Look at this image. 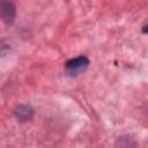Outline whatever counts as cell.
<instances>
[{
  "label": "cell",
  "mask_w": 148,
  "mask_h": 148,
  "mask_svg": "<svg viewBox=\"0 0 148 148\" xmlns=\"http://www.w3.org/2000/svg\"><path fill=\"white\" fill-rule=\"evenodd\" d=\"M89 65V60L86 56H79L76 58L69 59L66 64H65V68L66 71L71 74V75H77L80 74L82 71H84Z\"/></svg>",
  "instance_id": "6da1fadb"
},
{
  "label": "cell",
  "mask_w": 148,
  "mask_h": 148,
  "mask_svg": "<svg viewBox=\"0 0 148 148\" xmlns=\"http://www.w3.org/2000/svg\"><path fill=\"white\" fill-rule=\"evenodd\" d=\"M32 109L27 104H21L15 109V116L21 121H27L32 117Z\"/></svg>",
  "instance_id": "3957f363"
},
{
  "label": "cell",
  "mask_w": 148,
  "mask_h": 148,
  "mask_svg": "<svg viewBox=\"0 0 148 148\" xmlns=\"http://www.w3.org/2000/svg\"><path fill=\"white\" fill-rule=\"evenodd\" d=\"M125 141H126V143L124 142L123 138H119L118 141H117V148H134L135 147V145H134L132 139L125 138Z\"/></svg>",
  "instance_id": "277c9868"
},
{
  "label": "cell",
  "mask_w": 148,
  "mask_h": 148,
  "mask_svg": "<svg viewBox=\"0 0 148 148\" xmlns=\"http://www.w3.org/2000/svg\"><path fill=\"white\" fill-rule=\"evenodd\" d=\"M16 8L12 2L0 1V18L6 24H12L15 18Z\"/></svg>",
  "instance_id": "7a4b0ae2"
}]
</instances>
